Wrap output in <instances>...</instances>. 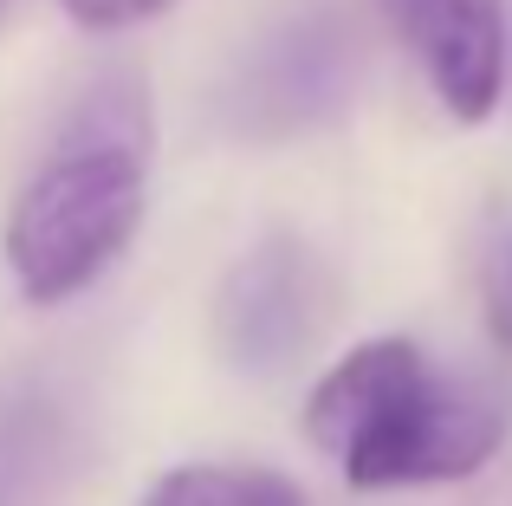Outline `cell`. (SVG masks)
Instances as JSON below:
<instances>
[{
    "mask_svg": "<svg viewBox=\"0 0 512 506\" xmlns=\"http://www.w3.org/2000/svg\"><path fill=\"white\" fill-rule=\"evenodd\" d=\"M143 506H312L286 474L273 468H221V461H188L150 487Z\"/></svg>",
    "mask_w": 512,
    "mask_h": 506,
    "instance_id": "6",
    "label": "cell"
},
{
    "mask_svg": "<svg viewBox=\"0 0 512 506\" xmlns=\"http://www.w3.org/2000/svg\"><path fill=\"white\" fill-rule=\"evenodd\" d=\"M331 318H338V279L299 234H266L214 292V344L247 377L299 364Z\"/></svg>",
    "mask_w": 512,
    "mask_h": 506,
    "instance_id": "3",
    "label": "cell"
},
{
    "mask_svg": "<svg viewBox=\"0 0 512 506\" xmlns=\"http://www.w3.org/2000/svg\"><path fill=\"white\" fill-rule=\"evenodd\" d=\"M0 7H7V0H0Z\"/></svg>",
    "mask_w": 512,
    "mask_h": 506,
    "instance_id": "8",
    "label": "cell"
},
{
    "mask_svg": "<svg viewBox=\"0 0 512 506\" xmlns=\"http://www.w3.org/2000/svg\"><path fill=\"white\" fill-rule=\"evenodd\" d=\"M344 85H350L344 39L318 20H299L279 39H266L253 52V65L240 72V91H234L240 130H260V137L312 130L344 104Z\"/></svg>",
    "mask_w": 512,
    "mask_h": 506,
    "instance_id": "5",
    "label": "cell"
},
{
    "mask_svg": "<svg viewBox=\"0 0 512 506\" xmlns=\"http://www.w3.org/2000/svg\"><path fill=\"white\" fill-rule=\"evenodd\" d=\"M389 26L409 39L454 124H487L506 91L500 0H383Z\"/></svg>",
    "mask_w": 512,
    "mask_h": 506,
    "instance_id": "4",
    "label": "cell"
},
{
    "mask_svg": "<svg viewBox=\"0 0 512 506\" xmlns=\"http://www.w3.org/2000/svg\"><path fill=\"white\" fill-rule=\"evenodd\" d=\"M169 7L175 0H65V13H72L85 33H124V26H143Z\"/></svg>",
    "mask_w": 512,
    "mask_h": 506,
    "instance_id": "7",
    "label": "cell"
},
{
    "mask_svg": "<svg viewBox=\"0 0 512 506\" xmlns=\"http://www.w3.org/2000/svg\"><path fill=\"white\" fill-rule=\"evenodd\" d=\"M150 202V91L130 72H104L65 111L46 163L7 208V273L20 299L65 305L91 292L143 228Z\"/></svg>",
    "mask_w": 512,
    "mask_h": 506,
    "instance_id": "1",
    "label": "cell"
},
{
    "mask_svg": "<svg viewBox=\"0 0 512 506\" xmlns=\"http://www.w3.org/2000/svg\"><path fill=\"white\" fill-rule=\"evenodd\" d=\"M305 435L363 494L467 481L500 455L506 416L480 390L441 377L415 338L344 351L305 396Z\"/></svg>",
    "mask_w": 512,
    "mask_h": 506,
    "instance_id": "2",
    "label": "cell"
}]
</instances>
